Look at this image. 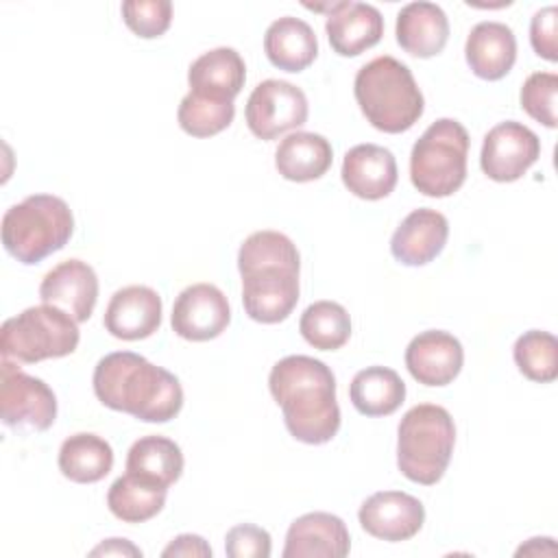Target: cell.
<instances>
[{
  "label": "cell",
  "instance_id": "1",
  "mask_svg": "<svg viewBox=\"0 0 558 558\" xmlns=\"http://www.w3.org/2000/svg\"><path fill=\"white\" fill-rule=\"evenodd\" d=\"M268 388L296 440L325 445L338 434L336 377L325 362L310 355H286L270 368Z\"/></svg>",
  "mask_w": 558,
  "mask_h": 558
},
{
  "label": "cell",
  "instance_id": "2",
  "mask_svg": "<svg viewBox=\"0 0 558 558\" xmlns=\"http://www.w3.org/2000/svg\"><path fill=\"white\" fill-rule=\"evenodd\" d=\"M92 384L102 405L144 423H168L183 408L179 379L133 351H113L100 357Z\"/></svg>",
  "mask_w": 558,
  "mask_h": 558
},
{
  "label": "cell",
  "instance_id": "3",
  "mask_svg": "<svg viewBox=\"0 0 558 558\" xmlns=\"http://www.w3.org/2000/svg\"><path fill=\"white\" fill-rule=\"evenodd\" d=\"M364 118L384 133H403L423 116V94L405 63L390 54L364 63L353 81Z\"/></svg>",
  "mask_w": 558,
  "mask_h": 558
},
{
  "label": "cell",
  "instance_id": "4",
  "mask_svg": "<svg viewBox=\"0 0 558 558\" xmlns=\"http://www.w3.org/2000/svg\"><path fill=\"white\" fill-rule=\"evenodd\" d=\"M74 231L70 205L52 194H33L2 216V244L20 264H39L61 251Z\"/></svg>",
  "mask_w": 558,
  "mask_h": 558
},
{
  "label": "cell",
  "instance_id": "5",
  "mask_svg": "<svg viewBox=\"0 0 558 558\" xmlns=\"http://www.w3.org/2000/svg\"><path fill=\"white\" fill-rule=\"evenodd\" d=\"M456 445L451 414L436 403L410 408L397 429V466L416 484L432 486L445 475Z\"/></svg>",
  "mask_w": 558,
  "mask_h": 558
},
{
  "label": "cell",
  "instance_id": "6",
  "mask_svg": "<svg viewBox=\"0 0 558 558\" xmlns=\"http://www.w3.org/2000/svg\"><path fill=\"white\" fill-rule=\"evenodd\" d=\"M469 133L453 118L432 122L410 153L412 185L432 198L458 192L466 179Z\"/></svg>",
  "mask_w": 558,
  "mask_h": 558
},
{
  "label": "cell",
  "instance_id": "7",
  "mask_svg": "<svg viewBox=\"0 0 558 558\" xmlns=\"http://www.w3.org/2000/svg\"><path fill=\"white\" fill-rule=\"evenodd\" d=\"M76 320L54 305H33L11 316L0 329V353L4 360L35 364L65 357L78 347Z\"/></svg>",
  "mask_w": 558,
  "mask_h": 558
},
{
  "label": "cell",
  "instance_id": "8",
  "mask_svg": "<svg viewBox=\"0 0 558 558\" xmlns=\"http://www.w3.org/2000/svg\"><path fill=\"white\" fill-rule=\"evenodd\" d=\"M0 416L15 432H44L57 418V397L44 379L26 375L17 364L2 357Z\"/></svg>",
  "mask_w": 558,
  "mask_h": 558
},
{
  "label": "cell",
  "instance_id": "9",
  "mask_svg": "<svg viewBox=\"0 0 558 558\" xmlns=\"http://www.w3.org/2000/svg\"><path fill=\"white\" fill-rule=\"evenodd\" d=\"M246 126L259 140H275L286 131L299 129L307 120V98L301 87L266 78L255 85L246 100Z\"/></svg>",
  "mask_w": 558,
  "mask_h": 558
},
{
  "label": "cell",
  "instance_id": "10",
  "mask_svg": "<svg viewBox=\"0 0 558 558\" xmlns=\"http://www.w3.org/2000/svg\"><path fill=\"white\" fill-rule=\"evenodd\" d=\"M538 155V135L521 122L506 120L484 135L480 166L488 179L510 183L521 179L536 163Z\"/></svg>",
  "mask_w": 558,
  "mask_h": 558
},
{
  "label": "cell",
  "instance_id": "11",
  "mask_svg": "<svg viewBox=\"0 0 558 558\" xmlns=\"http://www.w3.org/2000/svg\"><path fill=\"white\" fill-rule=\"evenodd\" d=\"M231 320L229 301L211 283L187 286L174 301L170 325L172 331L192 342L218 338Z\"/></svg>",
  "mask_w": 558,
  "mask_h": 558
},
{
  "label": "cell",
  "instance_id": "12",
  "mask_svg": "<svg viewBox=\"0 0 558 558\" xmlns=\"http://www.w3.org/2000/svg\"><path fill=\"white\" fill-rule=\"evenodd\" d=\"M299 301V272L288 268H259L242 275L244 312L264 325L286 320Z\"/></svg>",
  "mask_w": 558,
  "mask_h": 558
},
{
  "label": "cell",
  "instance_id": "13",
  "mask_svg": "<svg viewBox=\"0 0 558 558\" xmlns=\"http://www.w3.org/2000/svg\"><path fill=\"white\" fill-rule=\"evenodd\" d=\"M357 519L371 536L399 543L418 534L425 521V508L408 493L379 490L362 501Z\"/></svg>",
  "mask_w": 558,
  "mask_h": 558
},
{
  "label": "cell",
  "instance_id": "14",
  "mask_svg": "<svg viewBox=\"0 0 558 558\" xmlns=\"http://www.w3.org/2000/svg\"><path fill=\"white\" fill-rule=\"evenodd\" d=\"M39 299L85 323L98 299V277L83 259H65L48 270L39 283Z\"/></svg>",
  "mask_w": 558,
  "mask_h": 558
},
{
  "label": "cell",
  "instance_id": "15",
  "mask_svg": "<svg viewBox=\"0 0 558 558\" xmlns=\"http://www.w3.org/2000/svg\"><path fill=\"white\" fill-rule=\"evenodd\" d=\"M464 351L460 340L440 329H427L414 336L405 349V366L423 386H447L462 371Z\"/></svg>",
  "mask_w": 558,
  "mask_h": 558
},
{
  "label": "cell",
  "instance_id": "16",
  "mask_svg": "<svg viewBox=\"0 0 558 558\" xmlns=\"http://www.w3.org/2000/svg\"><path fill=\"white\" fill-rule=\"evenodd\" d=\"M449 238L447 218L429 207L410 211L390 238V253L403 266H425L440 255Z\"/></svg>",
  "mask_w": 558,
  "mask_h": 558
},
{
  "label": "cell",
  "instance_id": "17",
  "mask_svg": "<svg viewBox=\"0 0 558 558\" xmlns=\"http://www.w3.org/2000/svg\"><path fill=\"white\" fill-rule=\"evenodd\" d=\"M102 325L120 340L148 338L161 325V296L148 286L120 288L105 310Z\"/></svg>",
  "mask_w": 558,
  "mask_h": 558
},
{
  "label": "cell",
  "instance_id": "18",
  "mask_svg": "<svg viewBox=\"0 0 558 558\" xmlns=\"http://www.w3.org/2000/svg\"><path fill=\"white\" fill-rule=\"evenodd\" d=\"M351 549L344 521L329 512H307L294 519L286 534L283 558H342Z\"/></svg>",
  "mask_w": 558,
  "mask_h": 558
},
{
  "label": "cell",
  "instance_id": "19",
  "mask_svg": "<svg viewBox=\"0 0 558 558\" xmlns=\"http://www.w3.org/2000/svg\"><path fill=\"white\" fill-rule=\"evenodd\" d=\"M344 187L364 201L386 198L397 185L395 155L377 144H357L342 159Z\"/></svg>",
  "mask_w": 558,
  "mask_h": 558
},
{
  "label": "cell",
  "instance_id": "20",
  "mask_svg": "<svg viewBox=\"0 0 558 558\" xmlns=\"http://www.w3.org/2000/svg\"><path fill=\"white\" fill-rule=\"evenodd\" d=\"M325 31L333 52L340 57H357L381 39L384 17L373 4L340 0L338 9L327 15Z\"/></svg>",
  "mask_w": 558,
  "mask_h": 558
},
{
  "label": "cell",
  "instance_id": "21",
  "mask_svg": "<svg viewBox=\"0 0 558 558\" xmlns=\"http://www.w3.org/2000/svg\"><path fill=\"white\" fill-rule=\"evenodd\" d=\"M464 57L471 72L484 81L504 78L517 61V39L501 22H480L471 28Z\"/></svg>",
  "mask_w": 558,
  "mask_h": 558
},
{
  "label": "cell",
  "instance_id": "22",
  "mask_svg": "<svg viewBox=\"0 0 558 558\" xmlns=\"http://www.w3.org/2000/svg\"><path fill=\"white\" fill-rule=\"evenodd\" d=\"M246 78V65L238 50L220 46L203 52L187 70L190 94L216 100H233Z\"/></svg>",
  "mask_w": 558,
  "mask_h": 558
},
{
  "label": "cell",
  "instance_id": "23",
  "mask_svg": "<svg viewBox=\"0 0 558 558\" xmlns=\"http://www.w3.org/2000/svg\"><path fill=\"white\" fill-rule=\"evenodd\" d=\"M395 35L408 54L429 59L447 46L449 20L434 2H410L397 13Z\"/></svg>",
  "mask_w": 558,
  "mask_h": 558
},
{
  "label": "cell",
  "instance_id": "24",
  "mask_svg": "<svg viewBox=\"0 0 558 558\" xmlns=\"http://www.w3.org/2000/svg\"><path fill=\"white\" fill-rule=\"evenodd\" d=\"M333 161V150L327 137L310 131H296L286 135L275 150L277 172L296 183L320 179Z\"/></svg>",
  "mask_w": 558,
  "mask_h": 558
},
{
  "label": "cell",
  "instance_id": "25",
  "mask_svg": "<svg viewBox=\"0 0 558 558\" xmlns=\"http://www.w3.org/2000/svg\"><path fill=\"white\" fill-rule=\"evenodd\" d=\"M264 52L275 68L286 72H301L316 59L318 41L307 22L301 17L283 15L266 28Z\"/></svg>",
  "mask_w": 558,
  "mask_h": 558
},
{
  "label": "cell",
  "instance_id": "26",
  "mask_svg": "<svg viewBox=\"0 0 558 558\" xmlns=\"http://www.w3.org/2000/svg\"><path fill=\"white\" fill-rule=\"evenodd\" d=\"M126 473L168 488L183 473L181 447L166 436H142L129 449Z\"/></svg>",
  "mask_w": 558,
  "mask_h": 558
},
{
  "label": "cell",
  "instance_id": "27",
  "mask_svg": "<svg viewBox=\"0 0 558 558\" xmlns=\"http://www.w3.org/2000/svg\"><path fill=\"white\" fill-rule=\"evenodd\" d=\"M113 466L111 445L89 432L72 434L61 442L59 471L76 484L100 482Z\"/></svg>",
  "mask_w": 558,
  "mask_h": 558
},
{
  "label": "cell",
  "instance_id": "28",
  "mask_svg": "<svg viewBox=\"0 0 558 558\" xmlns=\"http://www.w3.org/2000/svg\"><path fill=\"white\" fill-rule=\"evenodd\" d=\"M349 397L360 414L388 416L403 403L405 384L392 368L366 366L351 379Z\"/></svg>",
  "mask_w": 558,
  "mask_h": 558
},
{
  "label": "cell",
  "instance_id": "29",
  "mask_svg": "<svg viewBox=\"0 0 558 558\" xmlns=\"http://www.w3.org/2000/svg\"><path fill=\"white\" fill-rule=\"evenodd\" d=\"M168 488L157 486L137 475L124 473L118 477L107 493V506L113 517L124 523H142L161 512Z\"/></svg>",
  "mask_w": 558,
  "mask_h": 558
},
{
  "label": "cell",
  "instance_id": "30",
  "mask_svg": "<svg viewBox=\"0 0 558 558\" xmlns=\"http://www.w3.org/2000/svg\"><path fill=\"white\" fill-rule=\"evenodd\" d=\"M259 268H288L299 272L301 257L294 242L279 231H255L238 251L240 275Z\"/></svg>",
  "mask_w": 558,
  "mask_h": 558
},
{
  "label": "cell",
  "instance_id": "31",
  "mask_svg": "<svg viewBox=\"0 0 558 558\" xmlns=\"http://www.w3.org/2000/svg\"><path fill=\"white\" fill-rule=\"evenodd\" d=\"M299 331L307 344L320 351L340 349L351 336L349 312L336 301H316L305 307Z\"/></svg>",
  "mask_w": 558,
  "mask_h": 558
},
{
  "label": "cell",
  "instance_id": "32",
  "mask_svg": "<svg viewBox=\"0 0 558 558\" xmlns=\"http://www.w3.org/2000/svg\"><path fill=\"white\" fill-rule=\"evenodd\" d=\"M512 355L517 368L532 381L549 384L558 377V342L549 331L530 329L521 333Z\"/></svg>",
  "mask_w": 558,
  "mask_h": 558
},
{
  "label": "cell",
  "instance_id": "33",
  "mask_svg": "<svg viewBox=\"0 0 558 558\" xmlns=\"http://www.w3.org/2000/svg\"><path fill=\"white\" fill-rule=\"evenodd\" d=\"M233 116H235L233 100L203 98L196 94L183 96L177 111L179 126L192 137H211L225 131L233 122Z\"/></svg>",
  "mask_w": 558,
  "mask_h": 558
},
{
  "label": "cell",
  "instance_id": "34",
  "mask_svg": "<svg viewBox=\"0 0 558 558\" xmlns=\"http://www.w3.org/2000/svg\"><path fill=\"white\" fill-rule=\"evenodd\" d=\"M556 94L558 76L554 72H534L521 87V107L530 118L554 129L556 122Z\"/></svg>",
  "mask_w": 558,
  "mask_h": 558
},
{
  "label": "cell",
  "instance_id": "35",
  "mask_svg": "<svg viewBox=\"0 0 558 558\" xmlns=\"http://www.w3.org/2000/svg\"><path fill=\"white\" fill-rule=\"evenodd\" d=\"M120 11L124 24L144 39L163 35L172 22V4L168 0H126Z\"/></svg>",
  "mask_w": 558,
  "mask_h": 558
},
{
  "label": "cell",
  "instance_id": "36",
  "mask_svg": "<svg viewBox=\"0 0 558 558\" xmlns=\"http://www.w3.org/2000/svg\"><path fill=\"white\" fill-rule=\"evenodd\" d=\"M270 549V534L253 523L233 525L225 536V551L231 558H268Z\"/></svg>",
  "mask_w": 558,
  "mask_h": 558
},
{
  "label": "cell",
  "instance_id": "37",
  "mask_svg": "<svg viewBox=\"0 0 558 558\" xmlns=\"http://www.w3.org/2000/svg\"><path fill=\"white\" fill-rule=\"evenodd\" d=\"M558 9L545 7L541 11L534 13L532 22H530V41L532 48L538 57L547 59V61H558Z\"/></svg>",
  "mask_w": 558,
  "mask_h": 558
},
{
  "label": "cell",
  "instance_id": "38",
  "mask_svg": "<svg viewBox=\"0 0 558 558\" xmlns=\"http://www.w3.org/2000/svg\"><path fill=\"white\" fill-rule=\"evenodd\" d=\"M163 558H170V556H211V547L205 543L203 536H196V534H179L163 551H161Z\"/></svg>",
  "mask_w": 558,
  "mask_h": 558
},
{
  "label": "cell",
  "instance_id": "39",
  "mask_svg": "<svg viewBox=\"0 0 558 558\" xmlns=\"http://www.w3.org/2000/svg\"><path fill=\"white\" fill-rule=\"evenodd\" d=\"M92 556H142V549L126 538H109L89 551Z\"/></svg>",
  "mask_w": 558,
  "mask_h": 558
}]
</instances>
